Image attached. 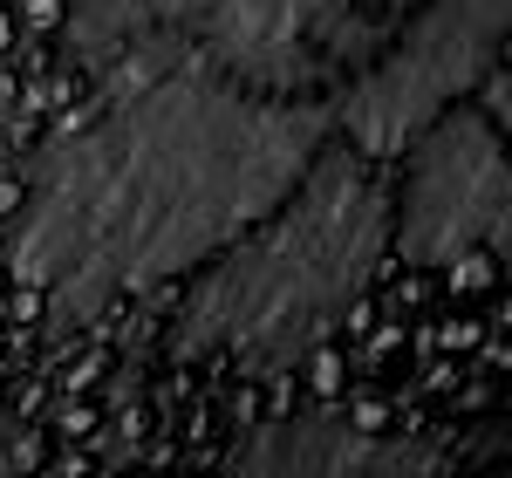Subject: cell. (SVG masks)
I'll return each instance as SVG.
<instances>
[{"instance_id": "obj_1", "label": "cell", "mask_w": 512, "mask_h": 478, "mask_svg": "<svg viewBox=\"0 0 512 478\" xmlns=\"http://www.w3.org/2000/svg\"><path fill=\"white\" fill-rule=\"evenodd\" d=\"M321 137L315 103L253 96L205 62L130 82L96 123L41 151L7 253L14 280L69 328L96 321L267 219Z\"/></svg>"}, {"instance_id": "obj_2", "label": "cell", "mask_w": 512, "mask_h": 478, "mask_svg": "<svg viewBox=\"0 0 512 478\" xmlns=\"http://www.w3.org/2000/svg\"><path fill=\"white\" fill-rule=\"evenodd\" d=\"M390 253V199L355 151H315L260 233L185 294L171 356H226L246 376H287L342 328Z\"/></svg>"}, {"instance_id": "obj_3", "label": "cell", "mask_w": 512, "mask_h": 478, "mask_svg": "<svg viewBox=\"0 0 512 478\" xmlns=\"http://www.w3.org/2000/svg\"><path fill=\"white\" fill-rule=\"evenodd\" d=\"M506 7L512 0H424L410 28L369 55V69L342 96V130L355 158L403 151L424 123L458 110L485 76H499V41H506Z\"/></svg>"}, {"instance_id": "obj_4", "label": "cell", "mask_w": 512, "mask_h": 478, "mask_svg": "<svg viewBox=\"0 0 512 478\" xmlns=\"http://www.w3.org/2000/svg\"><path fill=\"white\" fill-rule=\"evenodd\" d=\"M506 137L499 123L458 103L410 137V171L390 205V239L403 267H458L472 274L506 246Z\"/></svg>"}, {"instance_id": "obj_5", "label": "cell", "mask_w": 512, "mask_h": 478, "mask_svg": "<svg viewBox=\"0 0 512 478\" xmlns=\"http://www.w3.org/2000/svg\"><path fill=\"white\" fill-rule=\"evenodd\" d=\"M198 21V62L274 103H301L376 55V21L355 0H212Z\"/></svg>"}, {"instance_id": "obj_6", "label": "cell", "mask_w": 512, "mask_h": 478, "mask_svg": "<svg viewBox=\"0 0 512 478\" xmlns=\"http://www.w3.org/2000/svg\"><path fill=\"white\" fill-rule=\"evenodd\" d=\"M362 424L342 410H294V417H267L233 444L219 478H321L335 465V451L355 438Z\"/></svg>"}, {"instance_id": "obj_7", "label": "cell", "mask_w": 512, "mask_h": 478, "mask_svg": "<svg viewBox=\"0 0 512 478\" xmlns=\"http://www.w3.org/2000/svg\"><path fill=\"white\" fill-rule=\"evenodd\" d=\"M205 7L212 0H69L62 35H69V55L76 62H117V55L171 35L178 21H192Z\"/></svg>"}, {"instance_id": "obj_8", "label": "cell", "mask_w": 512, "mask_h": 478, "mask_svg": "<svg viewBox=\"0 0 512 478\" xmlns=\"http://www.w3.org/2000/svg\"><path fill=\"white\" fill-rule=\"evenodd\" d=\"M321 478H451V472H444V458L431 444H417V438H369V431H355Z\"/></svg>"}, {"instance_id": "obj_9", "label": "cell", "mask_w": 512, "mask_h": 478, "mask_svg": "<svg viewBox=\"0 0 512 478\" xmlns=\"http://www.w3.org/2000/svg\"><path fill=\"white\" fill-rule=\"evenodd\" d=\"M0 478H28V458H21V444L0 431Z\"/></svg>"}, {"instance_id": "obj_10", "label": "cell", "mask_w": 512, "mask_h": 478, "mask_svg": "<svg viewBox=\"0 0 512 478\" xmlns=\"http://www.w3.org/2000/svg\"><path fill=\"white\" fill-rule=\"evenodd\" d=\"M369 21H383V14H403V7H417V0H355Z\"/></svg>"}]
</instances>
